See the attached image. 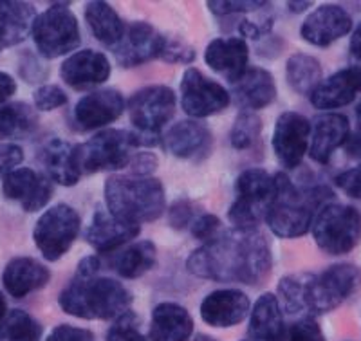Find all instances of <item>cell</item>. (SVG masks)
<instances>
[{
    "label": "cell",
    "instance_id": "obj_8",
    "mask_svg": "<svg viewBox=\"0 0 361 341\" xmlns=\"http://www.w3.org/2000/svg\"><path fill=\"white\" fill-rule=\"evenodd\" d=\"M37 51L47 60L66 56L82 42L78 18L69 4H51L38 13L31 27Z\"/></svg>",
    "mask_w": 361,
    "mask_h": 341
},
{
    "label": "cell",
    "instance_id": "obj_2",
    "mask_svg": "<svg viewBox=\"0 0 361 341\" xmlns=\"http://www.w3.org/2000/svg\"><path fill=\"white\" fill-rule=\"evenodd\" d=\"M275 190L266 210L269 230L280 239H298L312 228L316 210L320 211L334 194L327 186L302 190L286 173L273 175Z\"/></svg>",
    "mask_w": 361,
    "mask_h": 341
},
{
    "label": "cell",
    "instance_id": "obj_13",
    "mask_svg": "<svg viewBox=\"0 0 361 341\" xmlns=\"http://www.w3.org/2000/svg\"><path fill=\"white\" fill-rule=\"evenodd\" d=\"M2 195L8 201L20 202L27 213L40 211L53 197V181L33 168H17L2 179Z\"/></svg>",
    "mask_w": 361,
    "mask_h": 341
},
{
    "label": "cell",
    "instance_id": "obj_59",
    "mask_svg": "<svg viewBox=\"0 0 361 341\" xmlns=\"http://www.w3.org/2000/svg\"><path fill=\"white\" fill-rule=\"evenodd\" d=\"M0 51H2V49H0Z\"/></svg>",
    "mask_w": 361,
    "mask_h": 341
},
{
    "label": "cell",
    "instance_id": "obj_43",
    "mask_svg": "<svg viewBox=\"0 0 361 341\" xmlns=\"http://www.w3.org/2000/svg\"><path fill=\"white\" fill-rule=\"evenodd\" d=\"M197 217V208L188 199H179L169 208V224L173 230H186Z\"/></svg>",
    "mask_w": 361,
    "mask_h": 341
},
{
    "label": "cell",
    "instance_id": "obj_56",
    "mask_svg": "<svg viewBox=\"0 0 361 341\" xmlns=\"http://www.w3.org/2000/svg\"><path fill=\"white\" fill-rule=\"evenodd\" d=\"M192 341H215L214 337H209V336H204V334H199V336L193 337Z\"/></svg>",
    "mask_w": 361,
    "mask_h": 341
},
{
    "label": "cell",
    "instance_id": "obj_45",
    "mask_svg": "<svg viewBox=\"0 0 361 341\" xmlns=\"http://www.w3.org/2000/svg\"><path fill=\"white\" fill-rule=\"evenodd\" d=\"M24 161V150L15 143H0V179L17 170Z\"/></svg>",
    "mask_w": 361,
    "mask_h": 341
},
{
    "label": "cell",
    "instance_id": "obj_31",
    "mask_svg": "<svg viewBox=\"0 0 361 341\" xmlns=\"http://www.w3.org/2000/svg\"><path fill=\"white\" fill-rule=\"evenodd\" d=\"M156 262L157 249L150 240L130 244L111 259L112 269L123 278H140L145 273L154 269Z\"/></svg>",
    "mask_w": 361,
    "mask_h": 341
},
{
    "label": "cell",
    "instance_id": "obj_37",
    "mask_svg": "<svg viewBox=\"0 0 361 341\" xmlns=\"http://www.w3.org/2000/svg\"><path fill=\"white\" fill-rule=\"evenodd\" d=\"M305 280H307V273L302 275H289L283 276L279 284V294L282 300L283 311H288L289 314H298L304 311V289Z\"/></svg>",
    "mask_w": 361,
    "mask_h": 341
},
{
    "label": "cell",
    "instance_id": "obj_22",
    "mask_svg": "<svg viewBox=\"0 0 361 341\" xmlns=\"http://www.w3.org/2000/svg\"><path fill=\"white\" fill-rule=\"evenodd\" d=\"M140 233V224L119 221L114 215L109 213L107 210L98 208L92 215V222H90L89 230H87L85 239L99 253H111V251L134 240Z\"/></svg>",
    "mask_w": 361,
    "mask_h": 341
},
{
    "label": "cell",
    "instance_id": "obj_50",
    "mask_svg": "<svg viewBox=\"0 0 361 341\" xmlns=\"http://www.w3.org/2000/svg\"><path fill=\"white\" fill-rule=\"evenodd\" d=\"M17 92V82L11 74L0 70V105L8 101L13 94Z\"/></svg>",
    "mask_w": 361,
    "mask_h": 341
},
{
    "label": "cell",
    "instance_id": "obj_49",
    "mask_svg": "<svg viewBox=\"0 0 361 341\" xmlns=\"http://www.w3.org/2000/svg\"><path fill=\"white\" fill-rule=\"evenodd\" d=\"M45 341H94V334L73 325H58Z\"/></svg>",
    "mask_w": 361,
    "mask_h": 341
},
{
    "label": "cell",
    "instance_id": "obj_52",
    "mask_svg": "<svg viewBox=\"0 0 361 341\" xmlns=\"http://www.w3.org/2000/svg\"><path fill=\"white\" fill-rule=\"evenodd\" d=\"M349 49H350V54L361 62V22L356 25L353 37H350Z\"/></svg>",
    "mask_w": 361,
    "mask_h": 341
},
{
    "label": "cell",
    "instance_id": "obj_41",
    "mask_svg": "<svg viewBox=\"0 0 361 341\" xmlns=\"http://www.w3.org/2000/svg\"><path fill=\"white\" fill-rule=\"evenodd\" d=\"M283 341H325V334L318 321L309 314V316L300 318L286 330Z\"/></svg>",
    "mask_w": 361,
    "mask_h": 341
},
{
    "label": "cell",
    "instance_id": "obj_54",
    "mask_svg": "<svg viewBox=\"0 0 361 341\" xmlns=\"http://www.w3.org/2000/svg\"><path fill=\"white\" fill-rule=\"evenodd\" d=\"M288 6L293 13H302L307 8H311V2H289Z\"/></svg>",
    "mask_w": 361,
    "mask_h": 341
},
{
    "label": "cell",
    "instance_id": "obj_26",
    "mask_svg": "<svg viewBox=\"0 0 361 341\" xmlns=\"http://www.w3.org/2000/svg\"><path fill=\"white\" fill-rule=\"evenodd\" d=\"M193 334V320L183 305L163 302L156 305L150 323V341H188Z\"/></svg>",
    "mask_w": 361,
    "mask_h": 341
},
{
    "label": "cell",
    "instance_id": "obj_21",
    "mask_svg": "<svg viewBox=\"0 0 361 341\" xmlns=\"http://www.w3.org/2000/svg\"><path fill=\"white\" fill-rule=\"evenodd\" d=\"M361 91V69L347 67L322 80L320 85L309 94V99L320 111H333L349 105Z\"/></svg>",
    "mask_w": 361,
    "mask_h": 341
},
{
    "label": "cell",
    "instance_id": "obj_10",
    "mask_svg": "<svg viewBox=\"0 0 361 341\" xmlns=\"http://www.w3.org/2000/svg\"><path fill=\"white\" fill-rule=\"evenodd\" d=\"M82 218L69 204H54L38 217L33 228L35 246L45 260L56 262L62 259L74 240L78 239Z\"/></svg>",
    "mask_w": 361,
    "mask_h": 341
},
{
    "label": "cell",
    "instance_id": "obj_17",
    "mask_svg": "<svg viewBox=\"0 0 361 341\" xmlns=\"http://www.w3.org/2000/svg\"><path fill=\"white\" fill-rule=\"evenodd\" d=\"M112 66L109 58L94 49H83L66 58L60 66V78L76 91L92 89L109 80Z\"/></svg>",
    "mask_w": 361,
    "mask_h": 341
},
{
    "label": "cell",
    "instance_id": "obj_16",
    "mask_svg": "<svg viewBox=\"0 0 361 341\" xmlns=\"http://www.w3.org/2000/svg\"><path fill=\"white\" fill-rule=\"evenodd\" d=\"M127 103L116 89H99L83 96L74 107V123L80 130L107 127L123 114Z\"/></svg>",
    "mask_w": 361,
    "mask_h": 341
},
{
    "label": "cell",
    "instance_id": "obj_51",
    "mask_svg": "<svg viewBox=\"0 0 361 341\" xmlns=\"http://www.w3.org/2000/svg\"><path fill=\"white\" fill-rule=\"evenodd\" d=\"M102 269V260L98 256L90 255L82 259V262L78 264V269H76V275L80 276H96Z\"/></svg>",
    "mask_w": 361,
    "mask_h": 341
},
{
    "label": "cell",
    "instance_id": "obj_7",
    "mask_svg": "<svg viewBox=\"0 0 361 341\" xmlns=\"http://www.w3.org/2000/svg\"><path fill=\"white\" fill-rule=\"evenodd\" d=\"M312 237L327 255H347L361 242V213L347 204H325L312 222Z\"/></svg>",
    "mask_w": 361,
    "mask_h": 341
},
{
    "label": "cell",
    "instance_id": "obj_57",
    "mask_svg": "<svg viewBox=\"0 0 361 341\" xmlns=\"http://www.w3.org/2000/svg\"><path fill=\"white\" fill-rule=\"evenodd\" d=\"M356 120H357V123H360V128H361V101H360V105L356 107Z\"/></svg>",
    "mask_w": 361,
    "mask_h": 341
},
{
    "label": "cell",
    "instance_id": "obj_53",
    "mask_svg": "<svg viewBox=\"0 0 361 341\" xmlns=\"http://www.w3.org/2000/svg\"><path fill=\"white\" fill-rule=\"evenodd\" d=\"M347 154L350 157H360L361 159V128L354 134V136H349L347 140Z\"/></svg>",
    "mask_w": 361,
    "mask_h": 341
},
{
    "label": "cell",
    "instance_id": "obj_30",
    "mask_svg": "<svg viewBox=\"0 0 361 341\" xmlns=\"http://www.w3.org/2000/svg\"><path fill=\"white\" fill-rule=\"evenodd\" d=\"M85 22L96 40L102 42L103 46L111 47V49L118 46L119 40L123 38L125 29H127L118 11L102 0L89 2L85 6Z\"/></svg>",
    "mask_w": 361,
    "mask_h": 341
},
{
    "label": "cell",
    "instance_id": "obj_33",
    "mask_svg": "<svg viewBox=\"0 0 361 341\" xmlns=\"http://www.w3.org/2000/svg\"><path fill=\"white\" fill-rule=\"evenodd\" d=\"M38 127L35 107L24 101L8 103L0 107V141L20 140Z\"/></svg>",
    "mask_w": 361,
    "mask_h": 341
},
{
    "label": "cell",
    "instance_id": "obj_58",
    "mask_svg": "<svg viewBox=\"0 0 361 341\" xmlns=\"http://www.w3.org/2000/svg\"><path fill=\"white\" fill-rule=\"evenodd\" d=\"M244 341H250V340H244Z\"/></svg>",
    "mask_w": 361,
    "mask_h": 341
},
{
    "label": "cell",
    "instance_id": "obj_11",
    "mask_svg": "<svg viewBox=\"0 0 361 341\" xmlns=\"http://www.w3.org/2000/svg\"><path fill=\"white\" fill-rule=\"evenodd\" d=\"M231 101V94L224 85L206 78L195 67H190L180 80V107L193 120L208 118L224 111Z\"/></svg>",
    "mask_w": 361,
    "mask_h": 341
},
{
    "label": "cell",
    "instance_id": "obj_28",
    "mask_svg": "<svg viewBox=\"0 0 361 341\" xmlns=\"http://www.w3.org/2000/svg\"><path fill=\"white\" fill-rule=\"evenodd\" d=\"M250 334L259 341H283L286 337L282 307L273 292H264L255 302L250 316Z\"/></svg>",
    "mask_w": 361,
    "mask_h": 341
},
{
    "label": "cell",
    "instance_id": "obj_35",
    "mask_svg": "<svg viewBox=\"0 0 361 341\" xmlns=\"http://www.w3.org/2000/svg\"><path fill=\"white\" fill-rule=\"evenodd\" d=\"M42 325L22 309H13L0 323V341H40Z\"/></svg>",
    "mask_w": 361,
    "mask_h": 341
},
{
    "label": "cell",
    "instance_id": "obj_5",
    "mask_svg": "<svg viewBox=\"0 0 361 341\" xmlns=\"http://www.w3.org/2000/svg\"><path fill=\"white\" fill-rule=\"evenodd\" d=\"M137 132L107 128L89 141L74 147V159L80 173L116 172L128 166L134 157V150L140 148Z\"/></svg>",
    "mask_w": 361,
    "mask_h": 341
},
{
    "label": "cell",
    "instance_id": "obj_29",
    "mask_svg": "<svg viewBox=\"0 0 361 341\" xmlns=\"http://www.w3.org/2000/svg\"><path fill=\"white\" fill-rule=\"evenodd\" d=\"M40 161L47 177L62 186H74L80 181L78 166L74 159V147L67 141L51 140L40 150Z\"/></svg>",
    "mask_w": 361,
    "mask_h": 341
},
{
    "label": "cell",
    "instance_id": "obj_39",
    "mask_svg": "<svg viewBox=\"0 0 361 341\" xmlns=\"http://www.w3.org/2000/svg\"><path fill=\"white\" fill-rule=\"evenodd\" d=\"M195 51L190 44H186L183 38L166 37L163 38V47H161L159 58L169 63H192L195 60Z\"/></svg>",
    "mask_w": 361,
    "mask_h": 341
},
{
    "label": "cell",
    "instance_id": "obj_34",
    "mask_svg": "<svg viewBox=\"0 0 361 341\" xmlns=\"http://www.w3.org/2000/svg\"><path fill=\"white\" fill-rule=\"evenodd\" d=\"M286 80L298 94H311L322 82L320 62L311 54H293L286 63Z\"/></svg>",
    "mask_w": 361,
    "mask_h": 341
},
{
    "label": "cell",
    "instance_id": "obj_25",
    "mask_svg": "<svg viewBox=\"0 0 361 341\" xmlns=\"http://www.w3.org/2000/svg\"><path fill=\"white\" fill-rule=\"evenodd\" d=\"M231 91L238 105L251 112L267 107L276 98L275 78L262 67H247L243 76L231 83Z\"/></svg>",
    "mask_w": 361,
    "mask_h": 341
},
{
    "label": "cell",
    "instance_id": "obj_4",
    "mask_svg": "<svg viewBox=\"0 0 361 341\" xmlns=\"http://www.w3.org/2000/svg\"><path fill=\"white\" fill-rule=\"evenodd\" d=\"M103 194L109 213L130 224L157 221L166 210L164 188L156 177L111 175Z\"/></svg>",
    "mask_w": 361,
    "mask_h": 341
},
{
    "label": "cell",
    "instance_id": "obj_1",
    "mask_svg": "<svg viewBox=\"0 0 361 341\" xmlns=\"http://www.w3.org/2000/svg\"><path fill=\"white\" fill-rule=\"evenodd\" d=\"M186 268L199 278L257 287L269 278L273 253L259 230L221 231L214 240L192 251Z\"/></svg>",
    "mask_w": 361,
    "mask_h": 341
},
{
    "label": "cell",
    "instance_id": "obj_47",
    "mask_svg": "<svg viewBox=\"0 0 361 341\" xmlns=\"http://www.w3.org/2000/svg\"><path fill=\"white\" fill-rule=\"evenodd\" d=\"M271 27H273V17L271 15H260L257 20H247V18H244L237 25L238 33L243 35V37L255 38V40L260 37H266L271 31Z\"/></svg>",
    "mask_w": 361,
    "mask_h": 341
},
{
    "label": "cell",
    "instance_id": "obj_6",
    "mask_svg": "<svg viewBox=\"0 0 361 341\" xmlns=\"http://www.w3.org/2000/svg\"><path fill=\"white\" fill-rule=\"evenodd\" d=\"M176 92L166 85H150L134 92L127 103L128 116L140 136L141 147H154L161 141L163 127L176 114Z\"/></svg>",
    "mask_w": 361,
    "mask_h": 341
},
{
    "label": "cell",
    "instance_id": "obj_46",
    "mask_svg": "<svg viewBox=\"0 0 361 341\" xmlns=\"http://www.w3.org/2000/svg\"><path fill=\"white\" fill-rule=\"evenodd\" d=\"M336 186L353 199H361V163L336 177Z\"/></svg>",
    "mask_w": 361,
    "mask_h": 341
},
{
    "label": "cell",
    "instance_id": "obj_14",
    "mask_svg": "<svg viewBox=\"0 0 361 341\" xmlns=\"http://www.w3.org/2000/svg\"><path fill=\"white\" fill-rule=\"evenodd\" d=\"M163 38L164 35L157 33L147 22H132L125 29L123 38L112 49L116 62L125 69H132V67L150 62L154 58H159Z\"/></svg>",
    "mask_w": 361,
    "mask_h": 341
},
{
    "label": "cell",
    "instance_id": "obj_42",
    "mask_svg": "<svg viewBox=\"0 0 361 341\" xmlns=\"http://www.w3.org/2000/svg\"><path fill=\"white\" fill-rule=\"evenodd\" d=\"M267 2H251V0H224V2H217V0H212L208 2L209 11L217 15V17H230V15H244V13H253V11H262L264 8H267Z\"/></svg>",
    "mask_w": 361,
    "mask_h": 341
},
{
    "label": "cell",
    "instance_id": "obj_23",
    "mask_svg": "<svg viewBox=\"0 0 361 341\" xmlns=\"http://www.w3.org/2000/svg\"><path fill=\"white\" fill-rule=\"evenodd\" d=\"M204 62L209 69L224 76L230 83L243 76L250 62V49L244 38L228 37L215 38L208 44L204 51Z\"/></svg>",
    "mask_w": 361,
    "mask_h": 341
},
{
    "label": "cell",
    "instance_id": "obj_9",
    "mask_svg": "<svg viewBox=\"0 0 361 341\" xmlns=\"http://www.w3.org/2000/svg\"><path fill=\"white\" fill-rule=\"evenodd\" d=\"M361 282V271L353 264H334L320 275H307L304 307L311 316L331 313L343 304Z\"/></svg>",
    "mask_w": 361,
    "mask_h": 341
},
{
    "label": "cell",
    "instance_id": "obj_19",
    "mask_svg": "<svg viewBox=\"0 0 361 341\" xmlns=\"http://www.w3.org/2000/svg\"><path fill=\"white\" fill-rule=\"evenodd\" d=\"M250 313V298L238 289H219L209 292L201 304V318L204 323L228 329L240 323Z\"/></svg>",
    "mask_w": 361,
    "mask_h": 341
},
{
    "label": "cell",
    "instance_id": "obj_48",
    "mask_svg": "<svg viewBox=\"0 0 361 341\" xmlns=\"http://www.w3.org/2000/svg\"><path fill=\"white\" fill-rule=\"evenodd\" d=\"M157 161L156 154L152 152H140L134 154V157L128 163V168H130L132 175L135 177H150L157 170Z\"/></svg>",
    "mask_w": 361,
    "mask_h": 341
},
{
    "label": "cell",
    "instance_id": "obj_12",
    "mask_svg": "<svg viewBox=\"0 0 361 341\" xmlns=\"http://www.w3.org/2000/svg\"><path fill=\"white\" fill-rule=\"evenodd\" d=\"M311 143V123L298 112H283L279 116L273 132V150L280 165L288 170L300 166Z\"/></svg>",
    "mask_w": 361,
    "mask_h": 341
},
{
    "label": "cell",
    "instance_id": "obj_38",
    "mask_svg": "<svg viewBox=\"0 0 361 341\" xmlns=\"http://www.w3.org/2000/svg\"><path fill=\"white\" fill-rule=\"evenodd\" d=\"M107 341H147L140 330V318L137 314L127 311L118 316L111 329L107 330Z\"/></svg>",
    "mask_w": 361,
    "mask_h": 341
},
{
    "label": "cell",
    "instance_id": "obj_40",
    "mask_svg": "<svg viewBox=\"0 0 361 341\" xmlns=\"http://www.w3.org/2000/svg\"><path fill=\"white\" fill-rule=\"evenodd\" d=\"M67 101H69V98H67L66 91H63L62 87L53 85V83L38 87L33 94L35 111L49 112L54 111V108L63 107V105H67Z\"/></svg>",
    "mask_w": 361,
    "mask_h": 341
},
{
    "label": "cell",
    "instance_id": "obj_44",
    "mask_svg": "<svg viewBox=\"0 0 361 341\" xmlns=\"http://www.w3.org/2000/svg\"><path fill=\"white\" fill-rule=\"evenodd\" d=\"M222 222L217 215L212 213H201L195 221L192 222V226H190V231L195 239L204 240L209 242V240H214L219 233H221Z\"/></svg>",
    "mask_w": 361,
    "mask_h": 341
},
{
    "label": "cell",
    "instance_id": "obj_20",
    "mask_svg": "<svg viewBox=\"0 0 361 341\" xmlns=\"http://www.w3.org/2000/svg\"><path fill=\"white\" fill-rule=\"evenodd\" d=\"M350 136V121L340 112H324L311 125L309 154L312 161L325 165L333 157L334 150L347 143Z\"/></svg>",
    "mask_w": 361,
    "mask_h": 341
},
{
    "label": "cell",
    "instance_id": "obj_3",
    "mask_svg": "<svg viewBox=\"0 0 361 341\" xmlns=\"http://www.w3.org/2000/svg\"><path fill=\"white\" fill-rule=\"evenodd\" d=\"M58 304L74 318L112 320L130 311L132 294L114 278L74 275L58 296Z\"/></svg>",
    "mask_w": 361,
    "mask_h": 341
},
{
    "label": "cell",
    "instance_id": "obj_27",
    "mask_svg": "<svg viewBox=\"0 0 361 341\" xmlns=\"http://www.w3.org/2000/svg\"><path fill=\"white\" fill-rule=\"evenodd\" d=\"M37 9L29 2L17 0H0V49L18 46L25 40L33 22Z\"/></svg>",
    "mask_w": 361,
    "mask_h": 341
},
{
    "label": "cell",
    "instance_id": "obj_18",
    "mask_svg": "<svg viewBox=\"0 0 361 341\" xmlns=\"http://www.w3.org/2000/svg\"><path fill=\"white\" fill-rule=\"evenodd\" d=\"M166 152L179 159L202 161L212 150V132L197 120H183L173 123L163 137Z\"/></svg>",
    "mask_w": 361,
    "mask_h": 341
},
{
    "label": "cell",
    "instance_id": "obj_55",
    "mask_svg": "<svg viewBox=\"0 0 361 341\" xmlns=\"http://www.w3.org/2000/svg\"><path fill=\"white\" fill-rule=\"evenodd\" d=\"M6 316H8V300H6L4 292L0 291V323Z\"/></svg>",
    "mask_w": 361,
    "mask_h": 341
},
{
    "label": "cell",
    "instance_id": "obj_24",
    "mask_svg": "<svg viewBox=\"0 0 361 341\" xmlns=\"http://www.w3.org/2000/svg\"><path fill=\"white\" fill-rule=\"evenodd\" d=\"M51 280V271L44 264L31 256H17L6 264L2 271V285L13 298H25L35 291H40Z\"/></svg>",
    "mask_w": 361,
    "mask_h": 341
},
{
    "label": "cell",
    "instance_id": "obj_36",
    "mask_svg": "<svg viewBox=\"0 0 361 341\" xmlns=\"http://www.w3.org/2000/svg\"><path fill=\"white\" fill-rule=\"evenodd\" d=\"M260 132H262V120L255 112L243 111L235 118V123L231 127V147L235 150H246L259 140Z\"/></svg>",
    "mask_w": 361,
    "mask_h": 341
},
{
    "label": "cell",
    "instance_id": "obj_32",
    "mask_svg": "<svg viewBox=\"0 0 361 341\" xmlns=\"http://www.w3.org/2000/svg\"><path fill=\"white\" fill-rule=\"evenodd\" d=\"M273 190H275V181L262 168L244 170L235 181V192H237L238 201L247 202V204L262 210L264 213L273 197Z\"/></svg>",
    "mask_w": 361,
    "mask_h": 341
},
{
    "label": "cell",
    "instance_id": "obj_15",
    "mask_svg": "<svg viewBox=\"0 0 361 341\" xmlns=\"http://www.w3.org/2000/svg\"><path fill=\"white\" fill-rule=\"evenodd\" d=\"M353 29V18L341 6L322 4L304 20L300 35L307 44L316 47H327L340 40Z\"/></svg>",
    "mask_w": 361,
    "mask_h": 341
}]
</instances>
